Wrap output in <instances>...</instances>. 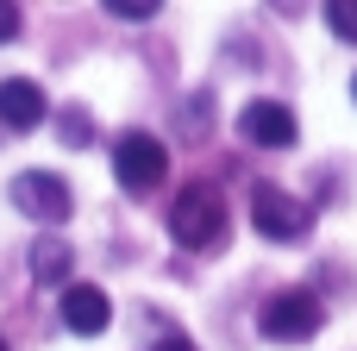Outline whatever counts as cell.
Returning <instances> with one entry per match:
<instances>
[{"instance_id":"5","label":"cell","mask_w":357,"mask_h":351,"mask_svg":"<svg viewBox=\"0 0 357 351\" xmlns=\"http://www.w3.org/2000/svg\"><path fill=\"white\" fill-rule=\"evenodd\" d=\"M6 195H13V207H19L25 220H38V226H50V232L69 220V182L50 176V170H19Z\"/></svg>"},{"instance_id":"15","label":"cell","mask_w":357,"mask_h":351,"mask_svg":"<svg viewBox=\"0 0 357 351\" xmlns=\"http://www.w3.org/2000/svg\"><path fill=\"white\" fill-rule=\"evenodd\" d=\"M351 100H357V75H351Z\"/></svg>"},{"instance_id":"6","label":"cell","mask_w":357,"mask_h":351,"mask_svg":"<svg viewBox=\"0 0 357 351\" xmlns=\"http://www.w3.org/2000/svg\"><path fill=\"white\" fill-rule=\"evenodd\" d=\"M238 132H245L251 144H264V151H289V144L301 138L295 107H282V100H251V107L238 113Z\"/></svg>"},{"instance_id":"4","label":"cell","mask_w":357,"mask_h":351,"mask_svg":"<svg viewBox=\"0 0 357 351\" xmlns=\"http://www.w3.org/2000/svg\"><path fill=\"white\" fill-rule=\"evenodd\" d=\"M251 226H257L264 239H276V245H295V239L314 232V214H307V201H295L289 188L257 182V188H251Z\"/></svg>"},{"instance_id":"14","label":"cell","mask_w":357,"mask_h":351,"mask_svg":"<svg viewBox=\"0 0 357 351\" xmlns=\"http://www.w3.org/2000/svg\"><path fill=\"white\" fill-rule=\"evenodd\" d=\"M157 351H195V339H176L169 333V339H157Z\"/></svg>"},{"instance_id":"12","label":"cell","mask_w":357,"mask_h":351,"mask_svg":"<svg viewBox=\"0 0 357 351\" xmlns=\"http://www.w3.org/2000/svg\"><path fill=\"white\" fill-rule=\"evenodd\" d=\"M107 13H113V19H151L157 6H151V0H144V6H138V0H107Z\"/></svg>"},{"instance_id":"8","label":"cell","mask_w":357,"mask_h":351,"mask_svg":"<svg viewBox=\"0 0 357 351\" xmlns=\"http://www.w3.org/2000/svg\"><path fill=\"white\" fill-rule=\"evenodd\" d=\"M0 126L6 132H38L44 126V88L25 82V75H6L0 82Z\"/></svg>"},{"instance_id":"2","label":"cell","mask_w":357,"mask_h":351,"mask_svg":"<svg viewBox=\"0 0 357 351\" xmlns=\"http://www.w3.org/2000/svg\"><path fill=\"white\" fill-rule=\"evenodd\" d=\"M113 176H119L126 195H151V188H163V176H169V151H163V138H151V132H119V144H113Z\"/></svg>"},{"instance_id":"3","label":"cell","mask_w":357,"mask_h":351,"mask_svg":"<svg viewBox=\"0 0 357 351\" xmlns=\"http://www.w3.org/2000/svg\"><path fill=\"white\" fill-rule=\"evenodd\" d=\"M320 327H326V308L314 289H282L264 301V339H276V345H307Z\"/></svg>"},{"instance_id":"10","label":"cell","mask_w":357,"mask_h":351,"mask_svg":"<svg viewBox=\"0 0 357 351\" xmlns=\"http://www.w3.org/2000/svg\"><path fill=\"white\" fill-rule=\"evenodd\" d=\"M56 138H63V144H88V138H94L88 113H82V107H63V119H56Z\"/></svg>"},{"instance_id":"11","label":"cell","mask_w":357,"mask_h":351,"mask_svg":"<svg viewBox=\"0 0 357 351\" xmlns=\"http://www.w3.org/2000/svg\"><path fill=\"white\" fill-rule=\"evenodd\" d=\"M326 19H333V31H339V38H351V44H357V0H333V6H326Z\"/></svg>"},{"instance_id":"1","label":"cell","mask_w":357,"mask_h":351,"mask_svg":"<svg viewBox=\"0 0 357 351\" xmlns=\"http://www.w3.org/2000/svg\"><path fill=\"white\" fill-rule=\"evenodd\" d=\"M169 239L182 251H213L226 239V195L213 182H188L169 207Z\"/></svg>"},{"instance_id":"16","label":"cell","mask_w":357,"mask_h":351,"mask_svg":"<svg viewBox=\"0 0 357 351\" xmlns=\"http://www.w3.org/2000/svg\"><path fill=\"white\" fill-rule=\"evenodd\" d=\"M0 351H6V339H0Z\"/></svg>"},{"instance_id":"9","label":"cell","mask_w":357,"mask_h":351,"mask_svg":"<svg viewBox=\"0 0 357 351\" xmlns=\"http://www.w3.org/2000/svg\"><path fill=\"white\" fill-rule=\"evenodd\" d=\"M63 270H69V245H63L56 232H44V239L31 245V276H38V283H63Z\"/></svg>"},{"instance_id":"13","label":"cell","mask_w":357,"mask_h":351,"mask_svg":"<svg viewBox=\"0 0 357 351\" xmlns=\"http://www.w3.org/2000/svg\"><path fill=\"white\" fill-rule=\"evenodd\" d=\"M13 38H19V6L0 0V44H13Z\"/></svg>"},{"instance_id":"7","label":"cell","mask_w":357,"mask_h":351,"mask_svg":"<svg viewBox=\"0 0 357 351\" xmlns=\"http://www.w3.org/2000/svg\"><path fill=\"white\" fill-rule=\"evenodd\" d=\"M56 314H63V327H69V333L94 339V333H107V320H113V301H107V289H94V283H69Z\"/></svg>"}]
</instances>
